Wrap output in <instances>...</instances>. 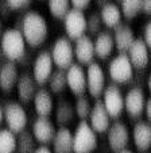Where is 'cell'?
<instances>
[{
  "mask_svg": "<svg viewBox=\"0 0 151 153\" xmlns=\"http://www.w3.org/2000/svg\"><path fill=\"white\" fill-rule=\"evenodd\" d=\"M23 38L31 48L41 46L49 35V25L46 19L37 11H27L20 20V29Z\"/></svg>",
  "mask_w": 151,
  "mask_h": 153,
  "instance_id": "obj_1",
  "label": "cell"
},
{
  "mask_svg": "<svg viewBox=\"0 0 151 153\" xmlns=\"http://www.w3.org/2000/svg\"><path fill=\"white\" fill-rule=\"evenodd\" d=\"M26 41L18 29H7L0 35V52L7 61H19L26 54Z\"/></svg>",
  "mask_w": 151,
  "mask_h": 153,
  "instance_id": "obj_2",
  "label": "cell"
},
{
  "mask_svg": "<svg viewBox=\"0 0 151 153\" xmlns=\"http://www.w3.org/2000/svg\"><path fill=\"white\" fill-rule=\"evenodd\" d=\"M97 146L96 131L86 121H81L73 134V153H91Z\"/></svg>",
  "mask_w": 151,
  "mask_h": 153,
  "instance_id": "obj_3",
  "label": "cell"
},
{
  "mask_svg": "<svg viewBox=\"0 0 151 153\" xmlns=\"http://www.w3.org/2000/svg\"><path fill=\"white\" fill-rule=\"evenodd\" d=\"M3 121H6L12 133L19 134L26 129L29 117L24 107L18 102H7L3 106Z\"/></svg>",
  "mask_w": 151,
  "mask_h": 153,
  "instance_id": "obj_4",
  "label": "cell"
},
{
  "mask_svg": "<svg viewBox=\"0 0 151 153\" xmlns=\"http://www.w3.org/2000/svg\"><path fill=\"white\" fill-rule=\"evenodd\" d=\"M50 54L53 58V64L58 69L66 71L74 60V49L73 43L68 37H60L55 39V42L53 43Z\"/></svg>",
  "mask_w": 151,
  "mask_h": 153,
  "instance_id": "obj_5",
  "label": "cell"
},
{
  "mask_svg": "<svg viewBox=\"0 0 151 153\" xmlns=\"http://www.w3.org/2000/svg\"><path fill=\"white\" fill-rule=\"evenodd\" d=\"M109 77L117 84H124L131 81L134 77V67L131 65L127 54L119 53L116 57H113L108 67Z\"/></svg>",
  "mask_w": 151,
  "mask_h": 153,
  "instance_id": "obj_6",
  "label": "cell"
},
{
  "mask_svg": "<svg viewBox=\"0 0 151 153\" xmlns=\"http://www.w3.org/2000/svg\"><path fill=\"white\" fill-rule=\"evenodd\" d=\"M103 104L111 118H117L124 110V95L116 84H109L103 91Z\"/></svg>",
  "mask_w": 151,
  "mask_h": 153,
  "instance_id": "obj_7",
  "label": "cell"
},
{
  "mask_svg": "<svg viewBox=\"0 0 151 153\" xmlns=\"http://www.w3.org/2000/svg\"><path fill=\"white\" fill-rule=\"evenodd\" d=\"M63 26L69 39H77L86 31V16L82 11L70 8L63 16Z\"/></svg>",
  "mask_w": 151,
  "mask_h": 153,
  "instance_id": "obj_8",
  "label": "cell"
},
{
  "mask_svg": "<svg viewBox=\"0 0 151 153\" xmlns=\"http://www.w3.org/2000/svg\"><path fill=\"white\" fill-rule=\"evenodd\" d=\"M53 58L49 50H42L38 53L35 57L34 62H32V77H34L35 83L43 85L49 81V77L53 73Z\"/></svg>",
  "mask_w": 151,
  "mask_h": 153,
  "instance_id": "obj_9",
  "label": "cell"
},
{
  "mask_svg": "<svg viewBox=\"0 0 151 153\" xmlns=\"http://www.w3.org/2000/svg\"><path fill=\"white\" fill-rule=\"evenodd\" d=\"M86 90L93 98L101 96L105 88V73L99 62H91L86 68Z\"/></svg>",
  "mask_w": 151,
  "mask_h": 153,
  "instance_id": "obj_10",
  "label": "cell"
},
{
  "mask_svg": "<svg viewBox=\"0 0 151 153\" xmlns=\"http://www.w3.org/2000/svg\"><path fill=\"white\" fill-rule=\"evenodd\" d=\"M108 131V145L113 152H120L125 149L130 142V130L127 125L122 121H115L107 129Z\"/></svg>",
  "mask_w": 151,
  "mask_h": 153,
  "instance_id": "obj_11",
  "label": "cell"
},
{
  "mask_svg": "<svg viewBox=\"0 0 151 153\" xmlns=\"http://www.w3.org/2000/svg\"><path fill=\"white\" fill-rule=\"evenodd\" d=\"M146 98L144 91L142 87L136 85L127 92L124 96V110L128 113L130 117L132 118H138L143 114L144 111V104H146Z\"/></svg>",
  "mask_w": 151,
  "mask_h": 153,
  "instance_id": "obj_12",
  "label": "cell"
},
{
  "mask_svg": "<svg viewBox=\"0 0 151 153\" xmlns=\"http://www.w3.org/2000/svg\"><path fill=\"white\" fill-rule=\"evenodd\" d=\"M66 72V85L70 88L71 94L81 96L86 91V75L85 69L80 64H71L65 71Z\"/></svg>",
  "mask_w": 151,
  "mask_h": 153,
  "instance_id": "obj_13",
  "label": "cell"
},
{
  "mask_svg": "<svg viewBox=\"0 0 151 153\" xmlns=\"http://www.w3.org/2000/svg\"><path fill=\"white\" fill-rule=\"evenodd\" d=\"M55 131H57L55 125L53 123L52 119H49V117H37L35 121L32 122L31 133L35 141L41 142L42 145L50 144L53 141Z\"/></svg>",
  "mask_w": 151,
  "mask_h": 153,
  "instance_id": "obj_14",
  "label": "cell"
},
{
  "mask_svg": "<svg viewBox=\"0 0 151 153\" xmlns=\"http://www.w3.org/2000/svg\"><path fill=\"white\" fill-rule=\"evenodd\" d=\"M89 122L91 127L96 131V133H104L111 125V117L107 113L105 107H104L103 102L97 99L94 104L92 106L91 113H89Z\"/></svg>",
  "mask_w": 151,
  "mask_h": 153,
  "instance_id": "obj_15",
  "label": "cell"
},
{
  "mask_svg": "<svg viewBox=\"0 0 151 153\" xmlns=\"http://www.w3.org/2000/svg\"><path fill=\"white\" fill-rule=\"evenodd\" d=\"M127 57H128L131 65L134 67V69H144L148 65V48L142 38H135V41L132 42V45L130 46L128 52H127Z\"/></svg>",
  "mask_w": 151,
  "mask_h": 153,
  "instance_id": "obj_16",
  "label": "cell"
},
{
  "mask_svg": "<svg viewBox=\"0 0 151 153\" xmlns=\"http://www.w3.org/2000/svg\"><path fill=\"white\" fill-rule=\"evenodd\" d=\"M115 31L112 34L115 42V48L119 50V53L127 54L130 46L132 45V42L135 41V34L134 30L125 23H119L116 27H113Z\"/></svg>",
  "mask_w": 151,
  "mask_h": 153,
  "instance_id": "obj_17",
  "label": "cell"
},
{
  "mask_svg": "<svg viewBox=\"0 0 151 153\" xmlns=\"http://www.w3.org/2000/svg\"><path fill=\"white\" fill-rule=\"evenodd\" d=\"M37 85L38 84L35 83V80H34L31 73H29V72L20 73L19 77H18L16 85H15L20 102H23V103L31 102L32 98H34V95H35V92H37V90H38Z\"/></svg>",
  "mask_w": 151,
  "mask_h": 153,
  "instance_id": "obj_18",
  "label": "cell"
},
{
  "mask_svg": "<svg viewBox=\"0 0 151 153\" xmlns=\"http://www.w3.org/2000/svg\"><path fill=\"white\" fill-rule=\"evenodd\" d=\"M19 71L16 64L12 61H4L0 65V88L4 92H11L16 85Z\"/></svg>",
  "mask_w": 151,
  "mask_h": 153,
  "instance_id": "obj_19",
  "label": "cell"
},
{
  "mask_svg": "<svg viewBox=\"0 0 151 153\" xmlns=\"http://www.w3.org/2000/svg\"><path fill=\"white\" fill-rule=\"evenodd\" d=\"M74 56L80 64H91L94 58V46L93 41L89 35L84 34L82 37L77 38L74 43Z\"/></svg>",
  "mask_w": 151,
  "mask_h": 153,
  "instance_id": "obj_20",
  "label": "cell"
},
{
  "mask_svg": "<svg viewBox=\"0 0 151 153\" xmlns=\"http://www.w3.org/2000/svg\"><path fill=\"white\" fill-rule=\"evenodd\" d=\"M34 108L38 117H49L54 110V100H53L52 92L46 88H39L37 90L34 98Z\"/></svg>",
  "mask_w": 151,
  "mask_h": 153,
  "instance_id": "obj_21",
  "label": "cell"
},
{
  "mask_svg": "<svg viewBox=\"0 0 151 153\" xmlns=\"http://www.w3.org/2000/svg\"><path fill=\"white\" fill-rule=\"evenodd\" d=\"M53 153H73V133L65 126L57 129L53 137Z\"/></svg>",
  "mask_w": 151,
  "mask_h": 153,
  "instance_id": "obj_22",
  "label": "cell"
},
{
  "mask_svg": "<svg viewBox=\"0 0 151 153\" xmlns=\"http://www.w3.org/2000/svg\"><path fill=\"white\" fill-rule=\"evenodd\" d=\"M93 46H94V56H97L101 60H107L115 49V42H113L112 33L100 31L97 34L96 39L93 41Z\"/></svg>",
  "mask_w": 151,
  "mask_h": 153,
  "instance_id": "obj_23",
  "label": "cell"
},
{
  "mask_svg": "<svg viewBox=\"0 0 151 153\" xmlns=\"http://www.w3.org/2000/svg\"><path fill=\"white\" fill-rule=\"evenodd\" d=\"M132 138H134V144L138 149L142 152L147 150L151 144L150 125L144 121H139L138 123H135L134 129H132Z\"/></svg>",
  "mask_w": 151,
  "mask_h": 153,
  "instance_id": "obj_24",
  "label": "cell"
},
{
  "mask_svg": "<svg viewBox=\"0 0 151 153\" xmlns=\"http://www.w3.org/2000/svg\"><path fill=\"white\" fill-rule=\"evenodd\" d=\"M100 19H101V23L105 25L109 29H113L116 27L119 23H122V11H120L119 6L115 3H107L101 7L100 10Z\"/></svg>",
  "mask_w": 151,
  "mask_h": 153,
  "instance_id": "obj_25",
  "label": "cell"
},
{
  "mask_svg": "<svg viewBox=\"0 0 151 153\" xmlns=\"http://www.w3.org/2000/svg\"><path fill=\"white\" fill-rule=\"evenodd\" d=\"M55 113V121L60 126H65V125L70 123L74 118V106L68 102L66 99H60L57 106L54 107Z\"/></svg>",
  "mask_w": 151,
  "mask_h": 153,
  "instance_id": "obj_26",
  "label": "cell"
},
{
  "mask_svg": "<svg viewBox=\"0 0 151 153\" xmlns=\"http://www.w3.org/2000/svg\"><path fill=\"white\" fill-rule=\"evenodd\" d=\"M37 148V141L29 130H23L16 137V152L15 153H32Z\"/></svg>",
  "mask_w": 151,
  "mask_h": 153,
  "instance_id": "obj_27",
  "label": "cell"
},
{
  "mask_svg": "<svg viewBox=\"0 0 151 153\" xmlns=\"http://www.w3.org/2000/svg\"><path fill=\"white\" fill-rule=\"evenodd\" d=\"M16 152V134L10 129H0V153Z\"/></svg>",
  "mask_w": 151,
  "mask_h": 153,
  "instance_id": "obj_28",
  "label": "cell"
},
{
  "mask_svg": "<svg viewBox=\"0 0 151 153\" xmlns=\"http://www.w3.org/2000/svg\"><path fill=\"white\" fill-rule=\"evenodd\" d=\"M120 11L127 19L135 18L139 11H142V0H120Z\"/></svg>",
  "mask_w": 151,
  "mask_h": 153,
  "instance_id": "obj_29",
  "label": "cell"
},
{
  "mask_svg": "<svg viewBox=\"0 0 151 153\" xmlns=\"http://www.w3.org/2000/svg\"><path fill=\"white\" fill-rule=\"evenodd\" d=\"M49 85H50V91L54 94H58L63 91L66 87V72L63 69H54L53 73L49 77Z\"/></svg>",
  "mask_w": 151,
  "mask_h": 153,
  "instance_id": "obj_30",
  "label": "cell"
},
{
  "mask_svg": "<svg viewBox=\"0 0 151 153\" xmlns=\"http://www.w3.org/2000/svg\"><path fill=\"white\" fill-rule=\"evenodd\" d=\"M49 11L54 18L63 19L66 12L70 10V0H49Z\"/></svg>",
  "mask_w": 151,
  "mask_h": 153,
  "instance_id": "obj_31",
  "label": "cell"
},
{
  "mask_svg": "<svg viewBox=\"0 0 151 153\" xmlns=\"http://www.w3.org/2000/svg\"><path fill=\"white\" fill-rule=\"evenodd\" d=\"M91 108H92V104H91V102H89V99L82 95L78 96V99L76 100V104H74V113L77 114L78 118L85 121L89 117Z\"/></svg>",
  "mask_w": 151,
  "mask_h": 153,
  "instance_id": "obj_32",
  "label": "cell"
},
{
  "mask_svg": "<svg viewBox=\"0 0 151 153\" xmlns=\"http://www.w3.org/2000/svg\"><path fill=\"white\" fill-rule=\"evenodd\" d=\"M101 19H100L99 12H92L86 18V31L91 35H96L101 31Z\"/></svg>",
  "mask_w": 151,
  "mask_h": 153,
  "instance_id": "obj_33",
  "label": "cell"
},
{
  "mask_svg": "<svg viewBox=\"0 0 151 153\" xmlns=\"http://www.w3.org/2000/svg\"><path fill=\"white\" fill-rule=\"evenodd\" d=\"M11 10H22L30 6L31 0H6Z\"/></svg>",
  "mask_w": 151,
  "mask_h": 153,
  "instance_id": "obj_34",
  "label": "cell"
},
{
  "mask_svg": "<svg viewBox=\"0 0 151 153\" xmlns=\"http://www.w3.org/2000/svg\"><path fill=\"white\" fill-rule=\"evenodd\" d=\"M91 1L92 0H70V6H71V8L84 11V10H86L91 6Z\"/></svg>",
  "mask_w": 151,
  "mask_h": 153,
  "instance_id": "obj_35",
  "label": "cell"
},
{
  "mask_svg": "<svg viewBox=\"0 0 151 153\" xmlns=\"http://www.w3.org/2000/svg\"><path fill=\"white\" fill-rule=\"evenodd\" d=\"M143 42L147 45V48L151 46V22H147L143 27Z\"/></svg>",
  "mask_w": 151,
  "mask_h": 153,
  "instance_id": "obj_36",
  "label": "cell"
},
{
  "mask_svg": "<svg viewBox=\"0 0 151 153\" xmlns=\"http://www.w3.org/2000/svg\"><path fill=\"white\" fill-rule=\"evenodd\" d=\"M10 11H12V10L8 7L7 1L6 0H1V1H0V15H3V16H8Z\"/></svg>",
  "mask_w": 151,
  "mask_h": 153,
  "instance_id": "obj_37",
  "label": "cell"
},
{
  "mask_svg": "<svg viewBox=\"0 0 151 153\" xmlns=\"http://www.w3.org/2000/svg\"><path fill=\"white\" fill-rule=\"evenodd\" d=\"M142 11L144 14H150L151 11V0H142Z\"/></svg>",
  "mask_w": 151,
  "mask_h": 153,
  "instance_id": "obj_38",
  "label": "cell"
},
{
  "mask_svg": "<svg viewBox=\"0 0 151 153\" xmlns=\"http://www.w3.org/2000/svg\"><path fill=\"white\" fill-rule=\"evenodd\" d=\"M143 113L146 114V117H147V119L151 118V99H147L146 100V104H144V111Z\"/></svg>",
  "mask_w": 151,
  "mask_h": 153,
  "instance_id": "obj_39",
  "label": "cell"
},
{
  "mask_svg": "<svg viewBox=\"0 0 151 153\" xmlns=\"http://www.w3.org/2000/svg\"><path fill=\"white\" fill-rule=\"evenodd\" d=\"M32 153H53L52 150L49 149L46 145H42V146H38V148H35V150Z\"/></svg>",
  "mask_w": 151,
  "mask_h": 153,
  "instance_id": "obj_40",
  "label": "cell"
},
{
  "mask_svg": "<svg viewBox=\"0 0 151 153\" xmlns=\"http://www.w3.org/2000/svg\"><path fill=\"white\" fill-rule=\"evenodd\" d=\"M96 1H97V4L101 6V7H103L104 4H107V3H111V0H96Z\"/></svg>",
  "mask_w": 151,
  "mask_h": 153,
  "instance_id": "obj_41",
  "label": "cell"
},
{
  "mask_svg": "<svg viewBox=\"0 0 151 153\" xmlns=\"http://www.w3.org/2000/svg\"><path fill=\"white\" fill-rule=\"evenodd\" d=\"M3 122V106H0V123Z\"/></svg>",
  "mask_w": 151,
  "mask_h": 153,
  "instance_id": "obj_42",
  "label": "cell"
},
{
  "mask_svg": "<svg viewBox=\"0 0 151 153\" xmlns=\"http://www.w3.org/2000/svg\"><path fill=\"white\" fill-rule=\"evenodd\" d=\"M117 153H134V152H132L131 149H127V148H125V149L120 150V152H117Z\"/></svg>",
  "mask_w": 151,
  "mask_h": 153,
  "instance_id": "obj_43",
  "label": "cell"
},
{
  "mask_svg": "<svg viewBox=\"0 0 151 153\" xmlns=\"http://www.w3.org/2000/svg\"><path fill=\"white\" fill-rule=\"evenodd\" d=\"M3 33V22H1V18H0V35Z\"/></svg>",
  "mask_w": 151,
  "mask_h": 153,
  "instance_id": "obj_44",
  "label": "cell"
},
{
  "mask_svg": "<svg viewBox=\"0 0 151 153\" xmlns=\"http://www.w3.org/2000/svg\"><path fill=\"white\" fill-rule=\"evenodd\" d=\"M116 1H117V3H120V0H116Z\"/></svg>",
  "mask_w": 151,
  "mask_h": 153,
  "instance_id": "obj_45",
  "label": "cell"
}]
</instances>
